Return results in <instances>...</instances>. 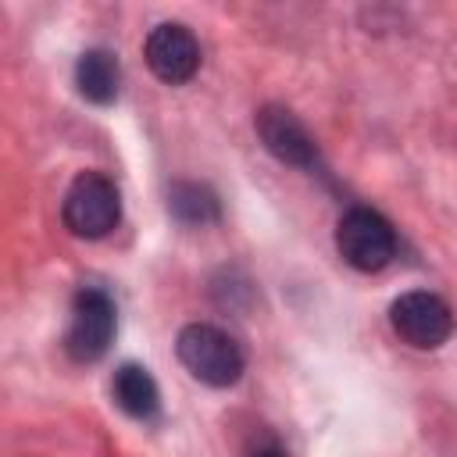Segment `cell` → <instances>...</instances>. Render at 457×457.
Returning <instances> with one entry per match:
<instances>
[{
    "instance_id": "obj_6",
    "label": "cell",
    "mask_w": 457,
    "mask_h": 457,
    "mask_svg": "<svg viewBox=\"0 0 457 457\" xmlns=\"http://www.w3.org/2000/svg\"><path fill=\"white\" fill-rule=\"evenodd\" d=\"M143 57H146V68L161 82L182 86L200 68V43L182 21H161L150 29V36L143 43Z\"/></svg>"
},
{
    "instance_id": "obj_2",
    "label": "cell",
    "mask_w": 457,
    "mask_h": 457,
    "mask_svg": "<svg viewBox=\"0 0 457 457\" xmlns=\"http://www.w3.org/2000/svg\"><path fill=\"white\" fill-rule=\"evenodd\" d=\"M61 218L71 236L79 239H104L118 218H121V196L118 186L100 171H82L61 204Z\"/></svg>"
},
{
    "instance_id": "obj_4",
    "label": "cell",
    "mask_w": 457,
    "mask_h": 457,
    "mask_svg": "<svg viewBox=\"0 0 457 457\" xmlns=\"http://www.w3.org/2000/svg\"><path fill=\"white\" fill-rule=\"evenodd\" d=\"M336 250L357 271H382L396 257V232L378 211L350 207L336 225Z\"/></svg>"
},
{
    "instance_id": "obj_5",
    "label": "cell",
    "mask_w": 457,
    "mask_h": 457,
    "mask_svg": "<svg viewBox=\"0 0 457 457\" xmlns=\"http://www.w3.org/2000/svg\"><path fill=\"white\" fill-rule=\"evenodd\" d=\"M389 325L407 346L436 350L453 332V311L443 296H436L428 289H411L389 303Z\"/></svg>"
},
{
    "instance_id": "obj_8",
    "label": "cell",
    "mask_w": 457,
    "mask_h": 457,
    "mask_svg": "<svg viewBox=\"0 0 457 457\" xmlns=\"http://www.w3.org/2000/svg\"><path fill=\"white\" fill-rule=\"evenodd\" d=\"M111 396H114V403H118L129 418H136V421H150V418L161 411V389H157L154 375H150L143 364H132V361L114 371V378H111Z\"/></svg>"
},
{
    "instance_id": "obj_10",
    "label": "cell",
    "mask_w": 457,
    "mask_h": 457,
    "mask_svg": "<svg viewBox=\"0 0 457 457\" xmlns=\"http://www.w3.org/2000/svg\"><path fill=\"white\" fill-rule=\"evenodd\" d=\"M168 211L175 214V221L182 225H214L221 218V204L218 193L211 186L200 182H175L168 193Z\"/></svg>"
},
{
    "instance_id": "obj_3",
    "label": "cell",
    "mask_w": 457,
    "mask_h": 457,
    "mask_svg": "<svg viewBox=\"0 0 457 457\" xmlns=\"http://www.w3.org/2000/svg\"><path fill=\"white\" fill-rule=\"evenodd\" d=\"M118 332V311L114 300L100 289V286H82L71 300V321L64 332V350L71 361L79 364H93L100 361Z\"/></svg>"
},
{
    "instance_id": "obj_7",
    "label": "cell",
    "mask_w": 457,
    "mask_h": 457,
    "mask_svg": "<svg viewBox=\"0 0 457 457\" xmlns=\"http://www.w3.org/2000/svg\"><path fill=\"white\" fill-rule=\"evenodd\" d=\"M253 129L264 143V150L271 157H278L282 164H293V168H314L318 161V146H314V136L307 132V125L289 111V107H278V104H264L253 118Z\"/></svg>"
},
{
    "instance_id": "obj_1",
    "label": "cell",
    "mask_w": 457,
    "mask_h": 457,
    "mask_svg": "<svg viewBox=\"0 0 457 457\" xmlns=\"http://www.w3.org/2000/svg\"><path fill=\"white\" fill-rule=\"evenodd\" d=\"M175 353H179L182 368L196 382L214 386V389L236 386L239 375H243V368H246V357H243L239 343L228 332H221L218 325H207V321L186 325L175 336Z\"/></svg>"
},
{
    "instance_id": "obj_11",
    "label": "cell",
    "mask_w": 457,
    "mask_h": 457,
    "mask_svg": "<svg viewBox=\"0 0 457 457\" xmlns=\"http://www.w3.org/2000/svg\"><path fill=\"white\" fill-rule=\"evenodd\" d=\"M253 457H286V453H282V450H257Z\"/></svg>"
},
{
    "instance_id": "obj_9",
    "label": "cell",
    "mask_w": 457,
    "mask_h": 457,
    "mask_svg": "<svg viewBox=\"0 0 457 457\" xmlns=\"http://www.w3.org/2000/svg\"><path fill=\"white\" fill-rule=\"evenodd\" d=\"M75 86L79 93L89 100V104H114L118 96V86H121V68H118V57L104 46H93V50H82L79 61H75Z\"/></svg>"
}]
</instances>
